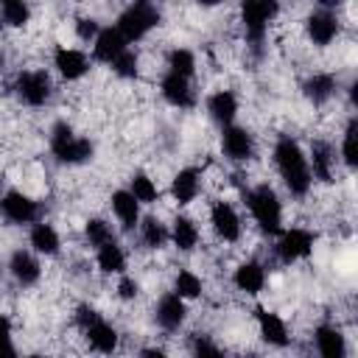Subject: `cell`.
<instances>
[{
	"mask_svg": "<svg viewBox=\"0 0 358 358\" xmlns=\"http://www.w3.org/2000/svg\"><path fill=\"white\" fill-rule=\"evenodd\" d=\"M221 151L232 162H246L255 154V137H252V131L243 129V126H232V123L224 126V131H221Z\"/></svg>",
	"mask_w": 358,
	"mask_h": 358,
	"instance_id": "cell-8",
	"label": "cell"
},
{
	"mask_svg": "<svg viewBox=\"0 0 358 358\" xmlns=\"http://www.w3.org/2000/svg\"><path fill=\"white\" fill-rule=\"evenodd\" d=\"M232 282H235V288H238L241 294L257 296V294L266 288V268H263L257 260H246V263H241V266L235 268Z\"/></svg>",
	"mask_w": 358,
	"mask_h": 358,
	"instance_id": "cell-17",
	"label": "cell"
},
{
	"mask_svg": "<svg viewBox=\"0 0 358 358\" xmlns=\"http://www.w3.org/2000/svg\"><path fill=\"white\" fill-rule=\"evenodd\" d=\"M137 291H140V285H137L131 277H120V282H117V296H120V299L129 302V299L137 296Z\"/></svg>",
	"mask_w": 358,
	"mask_h": 358,
	"instance_id": "cell-39",
	"label": "cell"
},
{
	"mask_svg": "<svg viewBox=\"0 0 358 358\" xmlns=\"http://www.w3.org/2000/svg\"><path fill=\"white\" fill-rule=\"evenodd\" d=\"M84 235H87V243L98 249L101 243L112 241V227H109L103 218H90L87 227H84Z\"/></svg>",
	"mask_w": 358,
	"mask_h": 358,
	"instance_id": "cell-34",
	"label": "cell"
},
{
	"mask_svg": "<svg viewBox=\"0 0 358 358\" xmlns=\"http://www.w3.org/2000/svg\"><path fill=\"white\" fill-rule=\"evenodd\" d=\"M84 336H87V344H90V350H95V352H103V355H109V352H115L117 350V330L109 324V322H103V319H95L87 330H84Z\"/></svg>",
	"mask_w": 358,
	"mask_h": 358,
	"instance_id": "cell-21",
	"label": "cell"
},
{
	"mask_svg": "<svg viewBox=\"0 0 358 358\" xmlns=\"http://www.w3.org/2000/svg\"><path fill=\"white\" fill-rule=\"evenodd\" d=\"M0 25H3V22H0Z\"/></svg>",
	"mask_w": 358,
	"mask_h": 358,
	"instance_id": "cell-44",
	"label": "cell"
},
{
	"mask_svg": "<svg viewBox=\"0 0 358 358\" xmlns=\"http://www.w3.org/2000/svg\"><path fill=\"white\" fill-rule=\"evenodd\" d=\"M313 344L322 358H344L347 355V338L336 324H319L313 330Z\"/></svg>",
	"mask_w": 358,
	"mask_h": 358,
	"instance_id": "cell-15",
	"label": "cell"
},
{
	"mask_svg": "<svg viewBox=\"0 0 358 358\" xmlns=\"http://www.w3.org/2000/svg\"><path fill=\"white\" fill-rule=\"evenodd\" d=\"M31 246H34V252L36 255H56L59 252V246H62V238H59V232H56V227L53 224H34L31 227Z\"/></svg>",
	"mask_w": 358,
	"mask_h": 358,
	"instance_id": "cell-27",
	"label": "cell"
},
{
	"mask_svg": "<svg viewBox=\"0 0 358 358\" xmlns=\"http://www.w3.org/2000/svg\"><path fill=\"white\" fill-rule=\"evenodd\" d=\"M207 112H210V117H213L215 123L229 126V123L235 120V115H238V98H235V92H229V90L213 92V95L207 98Z\"/></svg>",
	"mask_w": 358,
	"mask_h": 358,
	"instance_id": "cell-23",
	"label": "cell"
},
{
	"mask_svg": "<svg viewBox=\"0 0 358 358\" xmlns=\"http://www.w3.org/2000/svg\"><path fill=\"white\" fill-rule=\"evenodd\" d=\"M210 224H213L215 235H218L221 241H229V243H235V241L241 238V232H243L241 215H238V210H235L229 201H215V204H213V210H210Z\"/></svg>",
	"mask_w": 358,
	"mask_h": 358,
	"instance_id": "cell-10",
	"label": "cell"
},
{
	"mask_svg": "<svg viewBox=\"0 0 358 358\" xmlns=\"http://www.w3.org/2000/svg\"><path fill=\"white\" fill-rule=\"evenodd\" d=\"M193 352H196V355H218L221 350H218V347H215L210 338L196 336V338H193Z\"/></svg>",
	"mask_w": 358,
	"mask_h": 358,
	"instance_id": "cell-40",
	"label": "cell"
},
{
	"mask_svg": "<svg viewBox=\"0 0 358 358\" xmlns=\"http://www.w3.org/2000/svg\"><path fill=\"white\" fill-rule=\"evenodd\" d=\"M137 227H140V238H143V246L145 249H162L168 243V238H171L168 227L159 218H154V215L143 218V224H137Z\"/></svg>",
	"mask_w": 358,
	"mask_h": 358,
	"instance_id": "cell-29",
	"label": "cell"
},
{
	"mask_svg": "<svg viewBox=\"0 0 358 358\" xmlns=\"http://www.w3.org/2000/svg\"><path fill=\"white\" fill-rule=\"evenodd\" d=\"M112 213L117 215L123 229H134L140 224V201L131 196V190H115L112 193Z\"/></svg>",
	"mask_w": 358,
	"mask_h": 358,
	"instance_id": "cell-22",
	"label": "cell"
},
{
	"mask_svg": "<svg viewBox=\"0 0 358 358\" xmlns=\"http://www.w3.org/2000/svg\"><path fill=\"white\" fill-rule=\"evenodd\" d=\"M246 204H249V213H252L255 224L260 227V232L277 235L282 229V204H280L274 187H268V185L252 187L246 193Z\"/></svg>",
	"mask_w": 358,
	"mask_h": 358,
	"instance_id": "cell-2",
	"label": "cell"
},
{
	"mask_svg": "<svg viewBox=\"0 0 358 358\" xmlns=\"http://www.w3.org/2000/svg\"><path fill=\"white\" fill-rule=\"evenodd\" d=\"M53 67L59 70L62 78L78 81V78L90 70V59H87L81 50H76V48H56V53H53Z\"/></svg>",
	"mask_w": 358,
	"mask_h": 358,
	"instance_id": "cell-16",
	"label": "cell"
},
{
	"mask_svg": "<svg viewBox=\"0 0 358 358\" xmlns=\"http://www.w3.org/2000/svg\"><path fill=\"white\" fill-rule=\"evenodd\" d=\"M336 90H338V81H336V76H330V73H313V76L302 84V92H305V98H308L310 103H327V101L336 95Z\"/></svg>",
	"mask_w": 358,
	"mask_h": 358,
	"instance_id": "cell-25",
	"label": "cell"
},
{
	"mask_svg": "<svg viewBox=\"0 0 358 358\" xmlns=\"http://www.w3.org/2000/svg\"><path fill=\"white\" fill-rule=\"evenodd\" d=\"M199 190H201V176H199L196 168L179 171L173 176V182H171V196H173L176 204H190L199 196Z\"/></svg>",
	"mask_w": 358,
	"mask_h": 358,
	"instance_id": "cell-24",
	"label": "cell"
},
{
	"mask_svg": "<svg viewBox=\"0 0 358 358\" xmlns=\"http://www.w3.org/2000/svg\"><path fill=\"white\" fill-rule=\"evenodd\" d=\"M341 157H344L347 168H355V165H358V123H355V117H352V120L347 123V129H344Z\"/></svg>",
	"mask_w": 358,
	"mask_h": 358,
	"instance_id": "cell-33",
	"label": "cell"
},
{
	"mask_svg": "<svg viewBox=\"0 0 358 358\" xmlns=\"http://www.w3.org/2000/svg\"><path fill=\"white\" fill-rule=\"evenodd\" d=\"M257 330H260V338L268 347H285L291 341L285 319L277 316V313H271V310H257Z\"/></svg>",
	"mask_w": 358,
	"mask_h": 358,
	"instance_id": "cell-19",
	"label": "cell"
},
{
	"mask_svg": "<svg viewBox=\"0 0 358 358\" xmlns=\"http://www.w3.org/2000/svg\"><path fill=\"white\" fill-rule=\"evenodd\" d=\"M277 255L285 263H296L305 260L313 252V232L302 229V227H291V229H280L277 232Z\"/></svg>",
	"mask_w": 358,
	"mask_h": 358,
	"instance_id": "cell-7",
	"label": "cell"
},
{
	"mask_svg": "<svg viewBox=\"0 0 358 358\" xmlns=\"http://www.w3.org/2000/svg\"><path fill=\"white\" fill-rule=\"evenodd\" d=\"M95 260H98V268H101L103 274H120V271L126 268V252H123V246L115 243V241L101 243Z\"/></svg>",
	"mask_w": 358,
	"mask_h": 358,
	"instance_id": "cell-28",
	"label": "cell"
},
{
	"mask_svg": "<svg viewBox=\"0 0 358 358\" xmlns=\"http://www.w3.org/2000/svg\"><path fill=\"white\" fill-rule=\"evenodd\" d=\"M154 316H157V324H159L162 330H168V333L179 330L182 322H185V316H187L185 299H182L179 294H173V291H171V294H162L159 302H157V308H154Z\"/></svg>",
	"mask_w": 358,
	"mask_h": 358,
	"instance_id": "cell-13",
	"label": "cell"
},
{
	"mask_svg": "<svg viewBox=\"0 0 358 358\" xmlns=\"http://www.w3.org/2000/svg\"><path fill=\"white\" fill-rule=\"evenodd\" d=\"M199 238H201V232H199L196 221L187 218V215H176V221H173V227H171V241H173V246H176L179 252H193V249L199 246Z\"/></svg>",
	"mask_w": 358,
	"mask_h": 358,
	"instance_id": "cell-26",
	"label": "cell"
},
{
	"mask_svg": "<svg viewBox=\"0 0 358 358\" xmlns=\"http://www.w3.org/2000/svg\"><path fill=\"white\" fill-rule=\"evenodd\" d=\"M17 3H25V0H0V11H3V8H11V6H17Z\"/></svg>",
	"mask_w": 358,
	"mask_h": 358,
	"instance_id": "cell-41",
	"label": "cell"
},
{
	"mask_svg": "<svg viewBox=\"0 0 358 358\" xmlns=\"http://www.w3.org/2000/svg\"><path fill=\"white\" fill-rule=\"evenodd\" d=\"M274 165H277V173L282 179V185L288 187L291 196L302 199L310 193V185H313V176H310V168H308V157L302 151V145L282 134L277 143H274Z\"/></svg>",
	"mask_w": 358,
	"mask_h": 358,
	"instance_id": "cell-1",
	"label": "cell"
},
{
	"mask_svg": "<svg viewBox=\"0 0 358 358\" xmlns=\"http://www.w3.org/2000/svg\"><path fill=\"white\" fill-rule=\"evenodd\" d=\"M98 22L92 20V17H78L76 20V34H78V39H84V42H90V39H95L98 36Z\"/></svg>",
	"mask_w": 358,
	"mask_h": 358,
	"instance_id": "cell-36",
	"label": "cell"
},
{
	"mask_svg": "<svg viewBox=\"0 0 358 358\" xmlns=\"http://www.w3.org/2000/svg\"><path fill=\"white\" fill-rule=\"evenodd\" d=\"M201 291H204L201 277H199V274H193L190 268H182V271L173 277V294H179L182 299H199V296H201Z\"/></svg>",
	"mask_w": 358,
	"mask_h": 358,
	"instance_id": "cell-30",
	"label": "cell"
},
{
	"mask_svg": "<svg viewBox=\"0 0 358 358\" xmlns=\"http://www.w3.org/2000/svg\"><path fill=\"white\" fill-rule=\"evenodd\" d=\"M14 92L25 106H45L53 95V84L45 70H22L14 78Z\"/></svg>",
	"mask_w": 358,
	"mask_h": 358,
	"instance_id": "cell-6",
	"label": "cell"
},
{
	"mask_svg": "<svg viewBox=\"0 0 358 358\" xmlns=\"http://www.w3.org/2000/svg\"><path fill=\"white\" fill-rule=\"evenodd\" d=\"M14 344H11V322L8 316H0V355H14Z\"/></svg>",
	"mask_w": 358,
	"mask_h": 358,
	"instance_id": "cell-37",
	"label": "cell"
},
{
	"mask_svg": "<svg viewBox=\"0 0 358 358\" xmlns=\"http://www.w3.org/2000/svg\"><path fill=\"white\" fill-rule=\"evenodd\" d=\"M168 70L185 76V78H190V76L196 73V56H193L187 48H173V50L168 53Z\"/></svg>",
	"mask_w": 358,
	"mask_h": 358,
	"instance_id": "cell-32",
	"label": "cell"
},
{
	"mask_svg": "<svg viewBox=\"0 0 358 358\" xmlns=\"http://www.w3.org/2000/svg\"><path fill=\"white\" fill-rule=\"evenodd\" d=\"M129 190H131V196H134L140 204H154V201H157V196H159V190H157L154 179H151V176H145V173H134V176H131V182H129Z\"/></svg>",
	"mask_w": 358,
	"mask_h": 358,
	"instance_id": "cell-31",
	"label": "cell"
},
{
	"mask_svg": "<svg viewBox=\"0 0 358 358\" xmlns=\"http://www.w3.org/2000/svg\"><path fill=\"white\" fill-rule=\"evenodd\" d=\"M95 319H101V316H98V310H95L92 305H81V308H76V324H78L81 330H87Z\"/></svg>",
	"mask_w": 358,
	"mask_h": 358,
	"instance_id": "cell-38",
	"label": "cell"
},
{
	"mask_svg": "<svg viewBox=\"0 0 358 358\" xmlns=\"http://www.w3.org/2000/svg\"><path fill=\"white\" fill-rule=\"evenodd\" d=\"M159 90H162V98L171 103V106H179V109H190L196 103V92H193V84L190 78L179 76V73H165L162 81H159Z\"/></svg>",
	"mask_w": 358,
	"mask_h": 358,
	"instance_id": "cell-12",
	"label": "cell"
},
{
	"mask_svg": "<svg viewBox=\"0 0 358 358\" xmlns=\"http://www.w3.org/2000/svg\"><path fill=\"white\" fill-rule=\"evenodd\" d=\"M280 14V0H243L241 3V22L246 31V39L252 45H260L268 22Z\"/></svg>",
	"mask_w": 358,
	"mask_h": 358,
	"instance_id": "cell-5",
	"label": "cell"
},
{
	"mask_svg": "<svg viewBox=\"0 0 358 358\" xmlns=\"http://www.w3.org/2000/svg\"><path fill=\"white\" fill-rule=\"evenodd\" d=\"M126 48H129V42H126V36H123L115 25L101 28L98 36L92 39V56H95L98 62H103V64H112L115 56H120Z\"/></svg>",
	"mask_w": 358,
	"mask_h": 358,
	"instance_id": "cell-14",
	"label": "cell"
},
{
	"mask_svg": "<svg viewBox=\"0 0 358 358\" xmlns=\"http://www.w3.org/2000/svg\"><path fill=\"white\" fill-rule=\"evenodd\" d=\"M8 271H11V277H14L20 285H34V282L42 277L39 260H36L31 252H25V249H17V252L11 255V260H8Z\"/></svg>",
	"mask_w": 358,
	"mask_h": 358,
	"instance_id": "cell-20",
	"label": "cell"
},
{
	"mask_svg": "<svg viewBox=\"0 0 358 358\" xmlns=\"http://www.w3.org/2000/svg\"><path fill=\"white\" fill-rule=\"evenodd\" d=\"M341 34V22L330 8H319L308 17V39L316 48H327Z\"/></svg>",
	"mask_w": 358,
	"mask_h": 358,
	"instance_id": "cell-11",
	"label": "cell"
},
{
	"mask_svg": "<svg viewBox=\"0 0 358 358\" xmlns=\"http://www.w3.org/2000/svg\"><path fill=\"white\" fill-rule=\"evenodd\" d=\"M50 151L62 165H81L92 159V143L78 137L67 123H56L50 131Z\"/></svg>",
	"mask_w": 358,
	"mask_h": 358,
	"instance_id": "cell-3",
	"label": "cell"
},
{
	"mask_svg": "<svg viewBox=\"0 0 358 358\" xmlns=\"http://www.w3.org/2000/svg\"><path fill=\"white\" fill-rule=\"evenodd\" d=\"M308 168H310V176H316L322 182H333V173H336V151H333V145L324 143V140H313Z\"/></svg>",
	"mask_w": 358,
	"mask_h": 358,
	"instance_id": "cell-18",
	"label": "cell"
},
{
	"mask_svg": "<svg viewBox=\"0 0 358 358\" xmlns=\"http://www.w3.org/2000/svg\"><path fill=\"white\" fill-rule=\"evenodd\" d=\"M0 213L11 221V224H34L36 215H39V204L25 196L22 190H8L3 199H0Z\"/></svg>",
	"mask_w": 358,
	"mask_h": 358,
	"instance_id": "cell-9",
	"label": "cell"
},
{
	"mask_svg": "<svg viewBox=\"0 0 358 358\" xmlns=\"http://www.w3.org/2000/svg\"><path fill=\"white\" fill-rule=\"evenodd\" d=\"M112 70H115L120 78H134V76H137V53L126 48L120 56H115Z\"/></svg>",
	"mask_w": 358,
	"mask_h": 358,
	"instance_id": "cell-35",
	"label": "cell"
},
{
	"mask_svg": "<svg viewBox=\"0 0 358 358\" xmlns=\"http://www.w3.org/2000/svg\"><path fill=\"white\" fill-rule=\"evenodd\" d=\"M159 8L151 0H134L131 6H126L117 17V31L126 36V42H137L143 39L154 25H159Z\"/></svg>",
	"mask_w": 358,
	"mask_h": 358,
	"instance_id": "cell-4",
	"label": "cell"
},
{
	"mask_svg": "<svg viewBox=\"0 0 358 358\" xmlns=\"http://www.w3.org/2000/svg\"><path fill=\"white\" fill-rule=\"evenodd\" d=\"M316 3H322V6H324V8H327V6H333V3H336V0H316Z\"/></svg>",
	"mask_w": 358,
	"mask_h": 358,
	"instance_id": "cell-43",
	"label": "cell"
},
{
	"mask_svg": "<svg viewBox=\"0 0 358 358\" xmlns=\"http://www.w3.org/2000/svg\"><path fill=\"white\" fill-rule=\"evenodd\" d=\"M196 3H199V6H204V8H213V6H218L221 0H196Z\"/></svg>",
	"mask_w": 358,
	"mask_h": 358,
	"instance_id": "cell-42",
	"label": "cell"
}]
</instances>
